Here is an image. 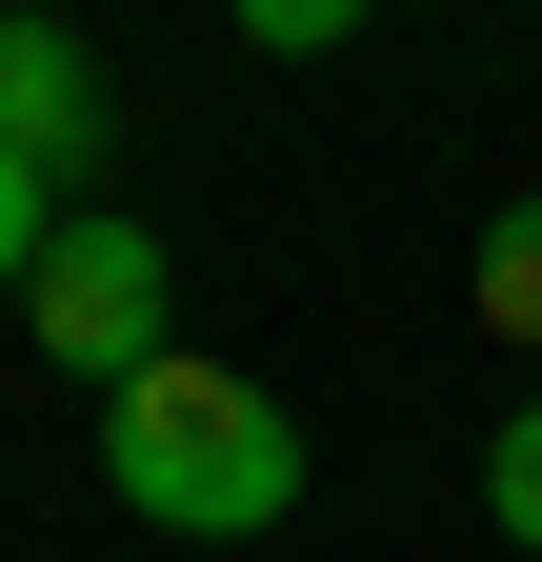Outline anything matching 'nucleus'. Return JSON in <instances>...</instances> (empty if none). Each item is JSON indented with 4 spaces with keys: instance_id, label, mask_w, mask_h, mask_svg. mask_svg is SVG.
I'll list each match as a JSON object with an SVG mask.
<instances>
[{
    "instance_id": "2",
    "label": "nucleus",
    "mask_w": 542,
    "mask_h": 562,
    "mask_svg": "<svg viewBox=\"0 0 542 562\" xmlns=\"http://www.w3.org/2000/svg\"><path fill=\"white\" fill-rule=\"evenodd\" d=\"M21 322H41V362L60 382H142V362H181V241L142 222V201H60V241H41V281H21Z\"/></svg>"
},
{
    "instance_id": "5",
    "label": "nucleus",
    "mask_w": 542,
    "mask_h": 562,
    "mask_svg": "<svg viewBox=\"0 0 542 562\" xmlns=\"http://www.w3.org/2000/svg\"><path fill=\"white\" fill-rule=\"evenodd\" d=\"M483 522L542 562V402H503V442H483Z\"/></svg>"
},
{
    "instance_id": "3",
    "label": "nucleus",
    "mask_w": 542,
    "mask_h": 562,
    "mask_svg": "<svg viewBox=\"0 0 542 562\" xmlns=\"http://www.w3.org/2000/svg\"><path fill=\"white\" fill-rule=\"evenodd\" d=\"M0 140L81 201L101 181V140H121V81H101V41L81 21H41V0H0Z\"/></svg>"
},
{
    "instance_id": "4",
    "label": "nucleus",
    "mask_w": 542,
    "mask_h": 562,
    "mask_svg": "<svg viewBox=\"0 0 542 562\" xmlns=\"http://www.w3.org/2000/svg\"><path fill=\"white\" fill-rule=\"evenodd\" d=\"M462 302H483V341H503V362H542V181L503 201L483 241H462Z\"/></svg>"
},
{
    "instance_id": "7",
    "label": "nucleus",
    "mask_w": 542,
    "mask_h": 562,
    "mask_svg": "<svg viewBox=\"0 0 542 562\" xmlns=\"http://www.w3.org/2000/svg\"><path fill=\"white\" fill-rule=\"evenodd\" d=\"M222 21H241L261 60H321V41H362V0H222Z\"/></svg>"
},
{
    "instance_id": "6",
    "label": "nucleus",
    "mask_w": 542,
    "mask_h": 562,
    "mask_svg": "<svg viewBox=\"0 0 542 562\" xmlns=\"http://www.w3.org/2000/svg\"><path fill=\"white\" fill-rule=\"evenodd\" d=\"M41 241H60V181L21 161V140H0V302H21V281H41Z\"/></svg>"
},
{
    "instance_id": "1",
    "label": "nucleus",
    "mask_w": 542,
    "mask_h": 562,
    "mask_svg": "<svg viewBox=\"0 0 542 562\" xmlns=\"http://www.w3.org/2000/svg\"><path fill=\"white\" fill-rule=\"evenodd\" d=\"M101 482H121L161 542H282V522H302V402L181 341V362H142V382L101 402Z\"/></svg>"
}]
</instances>
